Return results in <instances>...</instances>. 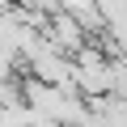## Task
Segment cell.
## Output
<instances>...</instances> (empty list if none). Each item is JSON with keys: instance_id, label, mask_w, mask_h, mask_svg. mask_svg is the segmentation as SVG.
Returning a JSON list of instances; mask_svg holds the SVG:
<instances>
[{"instance_id": "1", "label": "cell", "mask_w": 127, "mask_h": 127, "mask_svg": "<svg viewBox=\"0 0 127 127\" xmlns=\"http://www.w3.org/2000/svg\"><path fill=\"white\" fill-rule=\"evenodd\" d=\"M47 38L59 47V51H68V55H76L81 47H89L93 42V30L76 17V13H68V9H55L51 13V26H47Z\"/></svg>"}]
</instances>
